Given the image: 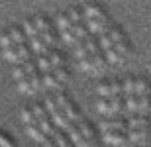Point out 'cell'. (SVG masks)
<instances>
[{"mask_svg":"<svg viewBox=\"0 0 151 147\" xmlns=\"http://www.w3.org/2000/svg\"><path fill=\"white\" fill-rule=\"evenodd\" d=\"M65 131H67V136L71 137V141L75 143V147H96V141H90V139H86V137L81 133L77 122H69Z\"/></svg>","mask_w":151,"mask_h":147,"instance_id":"cell-1","label":"cell"},{"mask_svg":"<svg viewBox=\"0 0 151 147\" xmlns=\"http://www.w3.org/2000/svg\"><path fill=\"white\" fill-rule=\"evenodd\" d=\"M100 130L102 131H110V130H120L128 133V120L124 116H106L100 122Z\"/></svg>","mask_w":151,"mask_h":147,"instance_id":"cell-2","label":"cell"},{"mask_svg":"<svg viewBox=\"0 0 151 147\" xmlns=\"http://www.w3.org/2000/svg\"><path fill=\"white\" fill-rule=\"evenodd\" d=\"M110 26H112V20H110L108 14L98 16V18H88V20H86V28H88L90 34H102V32H106Z\"/></svg>","mask_w":151,"mask_h":147,"instance_id":"cell-3","label":"cell"},{"mask_svg":"<svg viewBox=\"0 0 151 147\" xmlns=\"http://www.w3.org/2000/svg\"><path fill=\"white\" fill-rule=\"evenodd\" d=\"M104 133V139L106 143L110 145H116V147H129V137L126 131H120V130H110V131H102Z\"/></svg>","mask_w":151,"mask_h":147,"instance_id":"cell-4","label":"cell"},{"mask_svg":"<svg viewBox=\"0 0 151 147\" xmlns=\"http://www.w3.org/2000/svg\"><path fill=\"white\" fill-rule=\"evenodd\" d=\"M28 39H29V47H32V51H35V53H41V55H49V51H51V47H53V45H47L41 34L29 35Z\"/></svg>","mask_w":151,"mask_h":147,"instance_id":"cell-5","label":"cell"},{"mask_svg":"<svg viewBox=\"0 0 151 147\" xmlns=\"http://www.w3.org/2000/svg\"><path fill=\"white\" fill-rule=\"evenodd\" d=\"M149 124H151V118L143 112H135L128 120V128H135V130H149Z\"/></svg>","mask_w":151,"mask_h":147,"instance_id":"cell-6","label":"cell"},{"mask_svg":"<svg viewBox=\"0 0 151 147\" xmlns=\"http://www.w3.org/2000/svg\"><path fill=\"white\" fill-rule=\"evenodd\" d=\"M49 116H51V120L57 124V128H61V130H65V128L69 125V122H71V120H69V116L65 114V110H63L61 106L51 108V110H49Z\"/></svg>","mask_w":151,"mask_h":147,"instance_id":"cell-7","label":"cell"},{"mask_svg":"<svg viewBox=\"0 0 151 147\" xmlns=\"http://www.w3.org/2000/svg\"><path fill=\"white\" fill-rule=\"evenodd\" d=\"M84 12V18L88 20V18H98V16H104V14H108L106 8L100 4V2H88V4L83 8Z\"/></svg>","mask_w":151,"mask_h":147,"instance_id":"cell-8","label":"cell"},{"mask_svg":"<svg viewBox=\"0 0 151 147\" xmlns=\"http://www.w3.org/2000/svg\"><path fill=\"white\" fill-rule=\"evenodd\" d=\"M77 125H78L81 133H83V136L86 137V139H90V141H96V130H94V125L90 124V122H88L86 118H84V116L77 122Z\"/></svg>","mask_w":151,"mask_h":147,"instance_id":"cell-9","label":"cell"},{"mask_svg":"<svg viewBox=\"0 0 151 147\" xmlns=\"http://www.w3.org/2000/svg\"><path fill=\"white\" fill-rule=\"evenodd\" d=\"M61 108L65 110V114L69 116V120H71V122H78V120L83 118V110H81V106H78L77 102L69 100L67 104H63Z\"/></svg>","mask_w":151,"mask_h":147,"instance_id":"cell-10","label":"cell"},{"mask_svg":"<svg viewBox=\"0 0 151 147\" xmlns=\"http://www.w3.org/2000/svg\"><path fill=\"white\" fill-rule=\"evenodd\" d=\"M26 131H28V136L32 137V139H35V141H39V143L45 139V133H43V130H41V125L37 124V120L28 122V124H26Z\"/></svg>","mask_w":151,"mask_h":147,"instance_id":"cell-11","label":"cell"},{"mask_svg":"<svg viewBox=\"0 0 151 147\" xmlns=\"http://www.w3.org/2000/svg\"><path fill=\"white\" fill-rule=\"evenodd\" d=\"M92 57V67H94V75H100L104 69H106L108 61H106V55H104V51H96L94 55H90Z\"/></svg>","mask_w":151,"mask_h":147,"instance_id":"cell-12","label":"cell"},{"mask_svg":"<svg viewBox=\"0 0 151 147\" xmlns=\"http://www.w3.org/2000/svg\"><path fill=\"white\" fill-rule=\"evenodd\" d=\"M37 124L41 125V130H43V133L45 136H53L59 128H57V124L51 120V116H43V118H39L37 120Z\"/></svg>","mask_w":151,"mask_h":147,"instance_id":"cell-13","label":"cell"},{"mask_svg":"<svg viewBox=\"0 0 151 147\" xmlns=\"http://www.w3.org/2000/svg\"><path fill=\"white\" fill-rule=\"evenodd\" d=\"M49 61H51V65H53V69H55V67H63V65H67V57H65V53H63V51L53 49V47H51V51H49Z\"/></svg>","mask_w":151,"mask_h":147,"instance_id":"cell-14","label":"cell"},{"mask_svg":"<svg viewBox=\"0 0 151 147\" xmlns=\"http://www.w3.org/2000/svg\"><path fill=\"white\" fill-rule=\"evenodd\" d=\"M128 137H129V143H145V139H147V130L128 128Z\"/></svg>","mask_w":151,"mask_h":147,"instance_id":"cell-15","label":"cell"},{"mask_svg":"<svg viewBox=\"0 0 151 147\" xmlns=\"http://www.w3.org/2000/svg\"><path fill=\"white\" fill-rule=\"evenodd\" d=\"M2 51H4L6 61L14 63V65H18V63L22 61V59H20V53H18V47H16V43H12V45H6V47H2Z\"/></svg>","mask_w":151,"mask_h":147,"instance_id":"cell-16","label":"cell"},{"mask_svg":"<svg viewBox=\"0 0 151 147\" xmlns=\"http://www.w3.org/2000/svg\"><path fill=\"white\" fill-rule=\"evenodd\" d=\"M137 112H143V114L151 112V94L149 92L137 94Z\"/></svg>","mask_w":151,"mask_h":147,"instance_id":"cell-17","label":"cell"},{"mask_svg":"<svg viewBox=\"0 0 151 147\" xmlns=\"http://www.w3.org/2000/svg\"><path fill=\"white\" fill-rule=\"evenodd\" d=\"M104 55H106V61H108V63H114V65H120V63H124V59H126V57H124L114 45L108 47V49L104 51Z\"/></svg>","mask_w":151,"mask_h":147,"instance_id":"cell-18","label":"cell"},{"mask_svg":"<svg viewBox=\"0 0 151 147\" xmlns=\"http://www.w3.org/2000/svg\"><path fill=\"white\" fill-rule=\"evenodd\" d=\"M41 77H43V86L45 88H61V82L55 79V75H53V69L51 71H45V73H41Z\"/></svg>","mask_w":151,"mask_h":147,"instance_id":"cell-19","label":"cell"},{"mask_svg":"<svg viewBox=\"0 0 151 147\" xmlns=\"http://www.w3.org/2000/svg\"><path fill=\"white\" fill-rule=\"evenodd\" d=\"M151 90V82L147 77H135V88L134 92L135 94H145V92Z\"/></svg>","mask_w":151,"mask_h":147,"instance_id":"cell-20","label":"cell"},{"mask_svg":"<svg viewBox=\"0 0 151 147\" xmlns=\"http://www.w3.org/2000/svg\"><path fill=\"white\" fill-rule=\"evenodd\" d=\"M28 79L29 82H32V86H34V90H41V88H45L43 86V77H41V71H32V73H28Z\"/></svg>","mask_w":151,"mask_h":147,"instance_id":"cell-21","label":"cell"},{"mask_svg":"<svg viewBox=\"0 0 151 147\" xmlns=\"http://www.w3.org/2000/svg\"><path fill=\"white\" fill-rule=\"evenodd\" d=\"M39 34L43 35V39H45V43H47V45H55L57 41H59V32H57L53 26H51V28H47L45 32H39Z\"/></svg>","mask_w":151,"mask_h":147,"instance_id":"cell-22","label":"cell"},{"mask_svg":"<svg viewBox=\"0 0 151 147\" xmlns=\"http://www.w3.org/2000/svg\"><path fill=\"white\" fill-rule=\"evenodd\" d=\"M114 47H116L124 57L132 55V51H134V47H132V43H129L128 37H124V39H120V41H114Z\"/></svg>","mask_w":151,"mask_h":147,"instance_id":"cell-23","label":"cell"},{"mask_svg":"<svg viewBox=\"0 0 151 147\" xmlns=\"http://www.w3.org/2000/svg\"><path fill=\"white\" fill-rule=\"evenodd\" d=\"M8 32H10L14 43H20V41H26V39H28V35H26V32H24L22 26H12Z\"/></svg>","mask_w":151,"mask_h":147,"instance_id":"cell-24","label":"cell"},{"mask_svg":"<svg viewBox=\"0 0 151 147\" xmlns=\"http://www.w3.org/2000/svg\"><path fill=\"white\" fill-rule=\"evenodd\" d=\"M16 47H18V53H20V59L22 61H26V59H29L32 57V47H29V41L26 39V41H20V43H16Z\"/></svg>","mask_w":151,"mask_h":147,"instance_id":"cell-25","label":"cell"},{"mask_svg":"<svg viewBox=\"0 0 151 147\" xmlns=\"http://www.w3.org/2000/svg\"><path fill=\"white\" fill-rule=\"evenodd\" d=\"M34 22H35L39 32H45L47 28H51V18L47 16V14H37V16L34 18Z\"/></svg>","mask_w":151,"mask_h":147,"instance_id":"cell-26","label":"cell"},{"mask_svg":"<svg viewBox=\"0 0 151 147\" xmlns=\"http://www.w3.org/2000/svg\"><path fill=\"white\" fill-rule=\"evenodd\" d=\"M124 100H126V108L129 112H137V94L135 92H124Z\"/></svg>","mask_w":151,"mask_h":147,"instance_id":"cell-27","label":"cell"},{"mask_svg":"<svg viewBox=\"0 0 151 147\" xmlns=\"http://www.w3.org/2000/svg\"><path fill=\"white\" fill-rule=\"evenodd\" d=\"M61 39L65 41V43H69V45H75V41H77L78 37L75 35L73 26H69V28H63L61 29Z\"/></svg>","mask_w":151,"mask_h":147,"instance_id":"cell-28","label":"cell"},{"mask_svg":"<svg viewBox=\"0 0 151 147\" xmlns=\"http://www.w3.org/2000/svg\"><path fill=\"white\" fill-rule=\"evenodd\" d=\"M22 28H24V32H26V35H35V34H39V29H37V26H35V22H34V18H26L24 20V24H22Z\"/></svg>","mask_w":151,"mask_h":147,"instance_id":"cell-29","label":"cell"},{"mask_svg":"<svg viewBox=\"0 0 151 147\" xmlns=\"http://www.w3.org/2000/svg\"><path fill=\"white\" fill-rule=\"evenodd\" d=\"M35 63H37V69L41 71V73L53 69V65H51V61H49V55H41V53H39V57L35 59Z\"/></svg>","mask_w":151,"mask_h":147,"instance_id":"cell-30","label":"cell"},{"mask_svg":"<svg viewBox=\"0 0 151 147\" xmlns=\"http://www.w3.org/2000/svg\"><path fill=\"white\" fill-rule=\"evenodd\" d=\"M16 85H18V88H20V92H24V94H34V92H35L28 77H24V79L16 80Z\"/></svg>","mask_w":151,"mask_h":147,"instance_id":"cell-31","label":"cell"},{"mask_svg":"<svg viewBox=\"0 0 151 147\" xmlns=\"http://www.w3.org/2000/svg\"><path fill=\"white\" fill-rule=\"evenodd\" d=\"M53 75H55V79L59 80L61 85H65L69 80V69L65 67V65H63V67H55L53 69Z\"/></svg>","mask_w":151,"mask_h":147,"instance_id":"cell-32","label":"cell"},{"mask_svg":"<svg viewBox=\"0 0 151 147\" xmlns=\"http://www.w3.org/2000/svg\"><path fill=\"white\" fill-rule=\"evenodd\" d=\"M96 108H98L100 114L110 116V96H100V100L96 102Z\"/></svg>","mask_w":151,"mask_h":147,"instance_id":"cell-33","label":"cell"},{"mask_svg":"<svg viewBox=\"0 0 151 147\" xmlns=\"http://www.w3.org/2000/svg\"><path fill=\"white\" fill-rule=\"evenodd\" d=\"M69 18H71V22L77 24V22H83V18H84V12L83 8H78V6H75V8H71V10H67Z\"/></svg>","mask_w":151,"mask_h":147,"instance_id":"cell-34","label":"cell"},{"mask_svg":"<svg viewBox=\"0 0 151 147\" xmlns=\"http://www.w3.org/2000/svg\"><path fill=\"white\" fill-rule=\"evenodd\" d=\"M73 29H75V35H77L78 39H83V37H86V35L90 34L84 22H77V24H73Z\"/></svg>","mask_w":151,"mask_h":147,"instance_id":"cell-35","label":"cell"},{"mask_svg":"<svg viewBox=\"0 0 151 147\" xmlns=\"http://www.w3.org/2000/svg\"><path fill=\"white\" fill-rule=\"evenodd\" d=\"M0 147H18V143L14 141V137L8 136L4 130H0Z\"/></svg>","mask_w":151,"mask_h":147,"instance_id":"cell-36","label":"cell"},{"mask_svg":"<svg viewBox=\"0 0 151 147\" xmlns=\"http://www.w3.org/2000/svg\"><path fill=\"white\" fill-rule=\"evenodd\" d=\"M78 67L83 69V71H86V73L94 75V67H92V57H90V55L83 57V59H78Z\"/></svg>","mask_w":151,"mask_h":147,"instance_id":"cell-37","label":"cell"},{"mask_svg":"<svg viewBox=\"0 0 151 147\" xmlns=\"http://www.w3.org/2000/svg\"><path fill=\"white\" fill-rule=\"evenodd\" d=\"M32 110H34V114H35V120L43 118V116H49V112H47V108H45L43 102H35V104H32Z\"/></svg>","mask_w":151,"mask_h":147,"instance_id":"cell-38","label":"cell"},{"mask_svg":"<svg viewBox=\"0 0 151 147\" xmlns=\"http://www.w3.org/2000/svg\"><path fill=\"white\" fill-rule=\"evenodd\" d=\"M98 43H100V49H102V51H106L108 47L114 45V41H112V37H110V34H108V29H106V32H102L100 41H98Z\"/></svg>","mask_w":151,"mask_h":147,"instance_id":"cell-39","label":"cell"},{"mask_svg":"<svg viewBox=\"0 0 151 147\" xmlns=\"http://www.w3.org/2000/svg\"><path fill=\"white\" fill-rule=\"evenodd\" d=\"M57 26H59V29L73 26V22H71V18H69L67 12H63V14H59V16H57Z\"/></svg>","mask_w":151,"mask_h":147,"instance_id":"cell-40","label":"cell"},{"mask_svg":"<svg viewBox=\"0 0 151 147\" xmlns=\"http://www.w3.org/2000/svg\"><path fill=\"white\" fill-rule=\"evenodd\" d=\"M96 92L100 96H110V80H100L96 86Z\"/></svg>","mask_w":151,"mask_h":147,"instance_id":"cell-41","label":"cell"},{"mask_svg":"<svg viewBox=\"0 0 151 147\" xmlns=\"http://www.w3.org/2000/svg\"><path fill=\"white\" fill-rule=\"evenodd\" d=\"M122 88H124V92H134V88H135V77H126L124 79V82H122Z\"/></svg>","mask_w":151,"mask_h":147,"instance_id":"cell-42","label":"cell"},{"mask_svg":"<svg viewBox=\"0 0 151 147\" xmlns=\"http://www.w3.org/2000/svg\"><path fill=\"white\" fill-rule=\"evenodd\" d=\"M120 92H124L122 80L120 79H110V94H120Z\"/></svg>","mask_w":151,"mask_h":147,"instance_id":"cell-43","label":"cell"},{"mask_svg":"<svg viewBox=\"0 0 151 147\" xmlns=\"http://www.w3.org/2000/svg\"><path fill=\"white\" fill-rule=\"evenodd\" d=\"M22 118H24V122H26V124L35 120V114H34V110H32V106H24L22 108Z\"/></svg>","mask_w":151,"mask_h":147,"instance_id":"cell-44","label":"cell"},{"mask_svg":"<svg viewBox=\"0 0 151 147\" xmlns=\"http://www.w3.org/2000/svg\"><path fill=\"white\" fill-rule=\"evenodd\" d=\"M12 43H14V39H12L10 32H2V34H0V45L6 47V45H12Z\"/></svg>","mask_w":151,"mask_h":147,"instance_id":"cell-45","label":"cell"},{"mask_svg":"<svg viewBox=\"0 0 151 147\" xmlns=\"http://www.w3.org/2000/svg\"><path fill=\"white\" fill-rule=\"evenodd\" d=\"M55 106H59L57 100H55V94H47V96H45V108H47V112H49L51 108H55Z\"/></svg>","mask_w":151,"mask_h":147,"instance_id":"cell-46","label":"cell"},{"mask_svg":"<svg viewBox=\"0 0 151 147\" xmlns=\"http://www.w3.org/2000/svg\"><path fill=\"white\" fill-rule=\"evenodd\" d=\"M24 77H28V75H26V69H24V65H18V67L14 69V80H20V79H24Z\"/></svg>","mask_w":151,"mask_h":147,"instance_id":"cell-47","label":"cell"},{"mask_svg":"<svg viewBox=\"0 0 151 147\" xmlns=\"http://www.w3.org/2000/svg\"><path fill=\"white\" fill-rule=\"evenodd\" d=\"M41 143H43V147H59V145H57V141H55V137H53V136H45V139H43Z\"/></svg>","mask_w":151,"mask_h":147,"instance_id":"cell-48","label":"cell"}]
</instances>
